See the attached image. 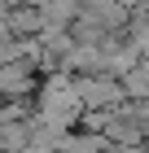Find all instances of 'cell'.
Here are the masks:
<instances>
[{"instance_id": "obj_1", "label": "cell", "mask_w": 149, "mask_h": 153, "mask_svg": "<svg viewBox=\"0 0 149 153\" xmlns=\"http://www.w3.org/2000/svg\"><path fill=\"white\" fill-rule=\"evenodd\" d=\"M79 118H83V101L75 92V74L66 70L44 74L35 88V127L53 131V136H70V131H79Z\"/></svg>"}, {"instance_id": "obj_2", "label": "cell", "mask_w": 149, "mask_h": 153, "mask_svg": "<svg viewBox=\"0 0 149 153\" xmlns=\"http://www.w3.org/2000/svg\"><path fill=\"white\" fill-rule=\"evenodd\" d=\"M75 92L83 101V114H110V109H123V83L114 74H75Z\"/></svg>"}, {"instance_id": "obj_4", "label": "cell", "mask_w": 149, "mask_h": 153, "mask_svg": "<svg viewBox=\"0 0 149 153\" xmlns=\"http://www.w3.org/2000/svg\"><path fill=\"white\" fill-rule=\"evenodd\" d=\"M123 96H127V105H145L149 101V57H140L136 66H132V70L123 74Z\"/></svg>"}, {"instance_id": "obj_3", "label": "cell", "mask_w": 149, "mask_h": 153, "mask_svg": "<svg viewBox=\"0 0 149 153\" xmlns=\"http://www.w3.org/2000/svg\"><path fill=\"white\" fill-rule=\"evenodd\" d=\"M35 88H40V79H35V66L31 61H4L0 66V101H22V96H31Z\"/></svg>"}]
</instances>
